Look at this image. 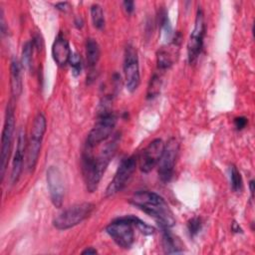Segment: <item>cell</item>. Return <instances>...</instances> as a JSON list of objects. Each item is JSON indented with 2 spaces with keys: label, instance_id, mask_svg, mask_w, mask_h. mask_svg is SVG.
Here are the masks:
<instances>
[{
  "label": "cell",
  "instance_id": "obj_1",
  "mask_svg": "<svg viewBox=\"0 0 255 255\" xmlns=\"http://www.w3.org/2000/svg\"><path fill=\"white\" fill-rule=\"evenodd\" d=\"M117 146V138L112 139L105 145L97 156L93 155L91 148L87 147V150L83 154L82 171L86 187L89 192H94L98 188L110 161L116 153Z\"/></svg>",
  "mask_w": 255,
  "mask_h": 255
},
{
  "label": "cell",
  "instance_id": "obj_2",
  "mask_svg": "<svg viewBox=\"0 0 255 255\" xmlns=\"http://www.w3.org/2000/svg\"><path fill=\"white\" fill-rule=\"evenodd\" d=\"M129 202L151 216L160 228H170L175 224L174 215L167 202L155 192L138 191L130 197Z\"/></svg>",
  "mask_w": 255,
  "mask_h": 255
},
{
  "label": "cell",
  "instance_id": "obj_3",
  "mask_svg": "<svg viewBox=\"0 0 255 255\" xmlns=\"http://www.w3.org/2000/svg\"><path fill=\"white\" fill-rule=\"evenodd\" d=\"M46 118L43 114L39 113L34 119L30 133V139L27 143L26 164L29 171H33L38 162L42 140L46 131Z\"/></svg>",
  "mask_w": 255,
  "mask_h": 255
},
{
  "label": "cell",
  "instance_id": "obj_4",
  "mask_svg": "<svg viewBox=\"0 0 255 255\" xmlns=\"http://www.w3.org/2000/svg\"><path fill=\"white\" fill-rule=\"evenodd\" d=\"M117 117L110 110H101L99 118L87 136L86 145L94 148L102 141L109 138L116 127Z\"/></svg>",
  "mask_w": 255,
  "mask_h": 255
},
{
  "label": "cell",
  "instance_id": "obj_5",
  "mask_svg": "<svg viewBox=\"0 0 255 255\" xmlns=\"http://www.w3.org/2000/svg\"><path fill=\"white\" fill-rule=\"evenodd\" d=\"M93 209L94 204L90 202H82L72 205L55 217L53 225L58 230L72 228L84 221L92 213Z\"/></svg>",
  "mask_w": 255,
  "mask_h": 255
},
{
  "label": "cell",
  "instance_id": "obj_6",
  "mask_svg": "<svg viewBox=\"0 0 255 255\" xmlns=\"http://www.w3.org/2000/svg\"><path fill=\"white\" fill-rule=\"evenodd\" d=\"M15 128V114L14 106L10 103L7 105L4 126L2 129L1 136V178H4L5 171L8 165V160L10 157V152L13 142V134Z\"/></svg>",
  "mask_w": 255,
  "mask_h": 255
},
{
  "label": "cell",
  "instance_id": "obj_7",
  "mask_svg": "<svg viewBox=\"0 0 255 255\" xmlns=\"http://www.w3.org/2000/svg\"><path fill=\"white\" fill-rule=\"evenodd\" d=\"M106 231L122 248H130L134 241L133 225L126 216L115 219L106 227Z\"/></svg>",
  "mask_w": 255,
  "mask_h": 255
},
{
  "label": "cell",
  "instance_id": "obj_8",
  "mask_svg": "<svg viewBox=\"0 0 255 255\" xmlns=\"http://www.w3.org/2000/svg\"><path fill=\"white\" fill-rule=\"evenodd\" d=\"M135 167H136V157L134 155H130L124 158L121 164L119 165L114 178L109 183L106 189L105 195L107 197H110L122 191L129 181L132 173L135 170Z\"/></svg>",
  "mask_w": 255,
  "mask_h": 255
},
{
  "label": "cell",
  "instance_id": "obj_9",
  "mask_svg": "<svg viewBox=\"0 0 255 255\" xmlns=\"http://www.w3.org/2000/svg\"><path fill=\"white\" fill-rule=\"evenodd\" d=\"M178 150H179L178 141L174 137L169 138L164 145L162 155L157 163L158 177L163 183L169 182L173 175V170H174V165L177 158Z\"/></svg>",
  "mask_w": 255,
  "mask_h": 255
},
{
  "label": "cell",
  "instance_id": "obj_10",
  "mask_svg": "<svg viewBox=\"0 0 255 255\" xmlns=\"http://www.w3.org/2000/svg\"><path fill=\"white\" fill-rule=\"evenodd\" d=\"M124 73L127 90L130 93H133L138 88L140 82V75L137 53L134 47L131 45H128L125 51Z\"/></svg>",
  "mask_w": 255,
  "mask_h": 255
},
{
  "label": "cell",
  "instance_id": "obj_11",
  "mask_svg": "<svg viewBox=\"0 0 255 255\" xmlns=\"http://www.w3.org/2000/svg\"><path fill=\"white\" fill-rule=\"evenodd\" d=\"M205 34L204 16L201 9H198L195 16L194 27L187 42V57L190 64H193L201 53Z\"/></svg>",
  "mask_w": 255,
  "mask_h": 255
},
{
  "label": "cell",
  "instance_id": "obj_12",
  "mask_svg": "<svg viewBox=\"0 0 255 255\" xmlns=\"http://www.w3.org/2000/svg\"><path fill=\"white\" fill-rule=\"evenodd\" d=\"M165 143L160 138H155L150 141L140 152L138 156V166L143 173L151 171L157 165Z\"/></svg>",
  "mask_w": 255,
  "mask_h": 255
},
{
  "label": "cell",
  "instance_id": "obj_13",
  "mask_svg": "<svg viewBox=\"0 0 255 255\" xmlns=\"http://www.w3.org/2000/svg\"><path fill=\"white\" fill-rule=\"evenodd\" d=\"M47 186L53 205L60 208L63 205L65 197L64 179L61 171L56 166H50L47 170Z\"/></svg>",
  "mask_w": 255,
  "mask_h": 255
},
{
  "label": "cell",
  "instance_id": "obj_14",
  "mask_svg": "<svg viewBox=\"0 0 255 255\" xmlns=\"http://www.w3.org/2000/svg\"><path fill=\"white\" fill-rule=\"evenodd\" d=\"M27 143L28 141H27L25 130L21 129L18 133L16 149H15V153L12 160V168H11V175H10L12 184L16 183L20 177L22 167H23L24 155H25V152L27 151Z\"/></svg>",
  "mask_w": 255,
  "mask_h": 255
},
{
  "label": "cell",
  "instance_id": "obj_15",
  "mask_svg": "<svg viewBox=\"0 0 255 255\" xmlns=\"http://www.w3.org/2000/svg\"><path fill=\"white\" fill-rule=\"evenodd\" d=\"M71 54L72 52L68 40L63 35L59 34L52 46V57L55 63L60 67H64L69 63Z\"/></svg>",
  "mask_w": 255,
  "mask_h": 255
},
{
  "label": "cell",
  "instance_id": "obj_16",
  "mask_svg": "<svg viewBox=\"0 0 255 255\" xmlns=\"http://www.w3.org/2000/svg\"><path fill=\"white\" fill-rule=\"evenodd\" d=\"M10 87L12 96L14 98H18L23 90L22 64L15 57L12 58L10 64Z\"/></svg>",
  "mask_w": 255,
  "mask_h": 255
},
{
  "label": "cell",
  "instance_id": "obj_17",
  "mask_svg": "<svg viewBox=\"0 0 255 255\" xmlns=\"http://www.w3.org/2000/svg\"><path fill=\"white\" fill-rule=\"evenodd\" d=\"M162 231V246L165 253L173 254V253H180L181 244L180 241L174 237V235L170 232L169 228H160Z\"/></svg>",
  "mask_w": 255,
  "mask_h": 255
},
{
  "label": "cell",
  "instance_id": "obj_18",
  "mask_svg": "<svg viewBox=\"0 0 255 255\" xmlns=\"http://www.w3.org/2000/svg\"><path fill=\"white\" fill-rule=\"evenodd\" d=\"M86 57L89 68L93 70L100 60L101 50L98 42L92 38H89L86 42Z\"/></svg>",
  "mask_w": 255,
  "mask_h": 255
},
{
  "label": "cell",
  "instance_id": "obj_19",
  "mask_svg": "<svg viewBox=\"0 0 255 255\" xmlns=\"http://www.w3.org/2000/svg\"><path fill=\"white\" fill-rule=\"evenodd\" d=\"M174 54H173V50L171 48H161L160 50H158L157 54H156V62H157V67L160 70H166L169 67H171V65L174 62Z\"/></svg>",
  "mask_w": 255,
  "mask_h": 255
},
{
  "label": "cell",
  "instance_id": "obj_20",
  "mask_svg": "<svg viewBox=\"0 0 255 255\" xmlns=\"http://www.w3.org/2000/svg\"><path fill=\"white\" fill-rule=\"evenodd\" d=\"M91 17L94 26L97 29H102L105 25V17H104V11L101 5L94 4L91 6Z\"/></svg>",
  "mask_w": 255,
  "mask_h": 255
},
{
  "label": "cell",
  "instance_id": "obj_21",
  "mask_svg": "<svg viewBox=\"0 0 255 255\" xmlns=\"http://www.w3.org/2000/svg\"><path fill=\"white\" fill-rule=\"evenodd\" d=\"M161 88V78L159 75L154 74L149 81L147 92H146V98L147 99H153L156 96H158Z\"/></svg>",
  "mask_w": 255,
  "mask_h": 255
},
{
  "label": "cell",
  "instance_id": "obj_22",
  "mask_svg": "<svg viewBox=\"0 0 255 255\" xmlns=\"http://www.w3.org/2000/svg\"><path fill=\"white\" fill-rule=\"evenodd\" d=\"M126 217L132 223L133 226H135L144 235H151L155 231L152 226L146 224L144 221H142L141 219L134 215H127Z\"/></svg>",
  "mask_w": 255,
  "mask_h": 255
},
{
  "label": "cell",
  "instance_id": "obj_23",
  "mask_svg": "<svg viewBox=\"0 0 255 255\" xmlns=\"http://www.w3.org/2000/svg\"><path fill=\"white\" fill-rule=\"evenodd\" d=\"M34 45L31 42H26L22 49V58H21V64L22 67L25 69H30L32 66V54H33Z\"/></svg>",
  "mask_w": 255,
  "mask_h": 255
},
{
  "label": "cell",
  "instance_id": "obj_24",
  "mask_svg": "<svg viewBox=\"0 0 255 255\" xmlns=\"http://www.w3.org/2000/svg\"><path fill=\"white\" fill-rule=\"evenodd\" d=\"M230 184H231V188L235 192L240 191L242 188L241 174L235 165L230 166Z\"/></svg>",
  "mask_w": 255,
  "mask_h": 255
},
{
  "label": "cell",
  "instance_id": "obj_25",
  "mask_svg": "<svg viewBox=\"0 0 255 255\" xmlns=\"http://www.w3.org/2000/svg\"><path fill=\"white\" fill-rule=\"evenodd\" d=\"M202 228V222L201 219L198 217H193L188 220L187 222V230L190 237L196 236Z\"/></svg>",
  "mask_w": 255,
  "mask_h": 255
},
{
  "label": "cell",
  "instance_id": "obj_26",
  "mask_svg": "<svg viewBox=\"0 0 255 255\" xmlns=\"http://www.w3.org/2000/svg\"><path fill=\"white\" fill-rule=\"evenodd\" d=\"M69 64L72 68V72L74 76H78L81 74L82 71V61H81V57L77 54V53H73L71 54L70 60H69Z\"/></svg>",
  "mask_w": 255,
  "mask_h": 255
},
{
  "label": "cell",
  "instance_id": "obj_27",
  "mask_svg": "<svg viewBox=\"0 0 255 255\" xmlns=\"http://www.w3.org/2000/svg\"><path fill=\"white\" fill-rule=\"evenodd\" d=\"M247 125V119L245 117H237L234 119V126L237 129H243Z\"/></svg>",
  "mask_w": 255,
  "mask_h": 255
},
{
  "label": "cell",
  "instance_id": "obj_28",
  "mask_svg": "<svg viewBox=\"0 0 255 255\" xmlns=\"http://www.w3.org/2000/svg\"><path fill=\"white\" fill-rule=\"evenodd\" d=\"M123 5L128 14H131L133 12V10H134V2L133 1H129V0L124 1Z\"/></svg>",
  "mask_w": 255,
  "mask_h": 255
},
{
  "label": "cell",
  "instance_id": "obj_29",
  "mask_svg": "<svg viewBox=\"0 0 255 255\" xmlns=\"http://www.w3.org/2000/svg\"><path fill=\"white\" fill-rule=\"evenodd\" d=\"M32 43L34 45V48H36L37 50H41L42 47H43V40L41 38L40 35H36L33 40H32Z\"/></svg>",
  "mask_w": 255,
  "mask_h": 255
},
{
  "label": "cell",
  "instance_id": "obj_30",
  "mask_svg": "<svg viewBox=\"0 0 255 255\" xmlns=\"http://www.w3.org/2000/svg\"><path fill=\"white\" fill-rule=\"evenodd\" d=\"M55 6L57 7V9L66 12L69 8V3L68 2H60V3H57Z\"/></svg>",
  "mask_w": 255,
  "mask_h": 255
},
{
  "label": "cell",
  "instance_id": "obj_31",
  "mask_svg": "<svg viewBox=\"0 0 255 255\" xmlns=\"http://www.w3.org/2000/svg\"><path fill=\"white\" fill-rule=\"evenodd\" d=\"M98 251L95 249V248H93V247H88L87 249H85L83 252H82V254H96Z\"/></svg>",
  "mask_w": 255,
  "mask_h": 255
},
{
  "label": "cell",
  "instance_id": "obj_32",
  "mask_svg": "<svg viewBox=\"0 0 255 255\" xmlns=\"http://www.w3.org/2000/svg\"><path fill=\"white\" fill-rule=\"evenodd\" d=\"M232 230H233L234 232H241V229H240V227L238 226V224H237L236 222H233V224H232Z\"/></svg>",
  "mask_w": 255,
  "mask_h": 255
},
{
  "label": "cell",
  "instance_id": "obj_33",
  "mask_svg": "<svg viewBox=\"0 0 255 255\" xmlns=\"http://www.w3.org/2000/svg\"><path fill=\"white\" fill-rule=\"evenodd\" d=\"M75 24H76V26L78 27V28H82V26H83V20L80 18H78L76 21H75Z\"/></svg>",
  "mask_w": 255,
  "mask_h": 255
},
{
  "label": "cell",
  "instance_id": "obj_34",
  "mask_svg": "<svg viewBox=\"0 0 255 255\" xmlns=\"http://www.w3.org/2000/svg\"><path fill=\"white\" fill-rule=\"evenodd\" d=\"M249 187H250L251 195L253 196V193H254V180H250V182H249Z\"/></svg>",
  "mask_w": 255,
  "mask_h": 255
}]
</instances>
